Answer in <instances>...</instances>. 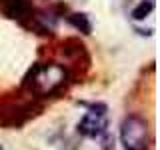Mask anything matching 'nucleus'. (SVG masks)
Returning <instances> with one entry per match:
<instances>
[{
	"label": "nucleus",
	"instance_id": "obj_1",
	"mask_svg": "<svg viewBox=\"0 0 160 150\" xmlns=\"http://www.w3.org/2000/svg\"><path fill=\"white\" fill-rule=\"evenodd\" d=\"M70 72L58 62H38L24 76L22 88L34 98H50L66 86Z\"/></svg>",
	"mask_w": 160,
	"mask_h": 150
},
{
	"label": "nucleus",
	"instance_id": "obj_2",
	"mask_svg": "<svg viewBox=\"0 0 160 150\" xmlns=\"http://www.w3.org/2000/svg\"><path fill=\"white\" fill-rule=\"evenodd\" d=\"M120 142L124 150H148L150 144V130L148 122L138 114L124 116L120 124Z\"/></svg>",
	"mask_w": 160,
	"mask_h": 150
},
{
	"label": "nucleus",
	"instance_id": "obj_3",
	"mask_svg": "<svg viewBox=\"0 0 160 150\" xmlns=\"http://www.w3.org/2000/svg\"><path fill=\"white\" fill-rule=\"evenodd\" d=\"M78 132L88 138H100L104 132H108V118L104 104H92L90 110L80 118Z\"/></svg>",
	"mask_w": 160,
	"mask_h": 150
},
{
	"label": "nucleus",
	"instance_id": "obj_4",
	"mask_svg": "<svg viewBox=\"0 0 160 150\" xmlns=\"http://www.w3.org/2000/svg\"><path fill=\"white\" fill-rule=\"evenodd\" d=\"M30 96V94H28ZM34 96H30L28 100H16V104H8L2 112V122L8 126H20L24 120H28L34 114Z\"/></svg>",
	"mask_w": 160,
	"mask_h": 150
},
{
	"label": "nucleus",
	"instance_id": "obj_5",
	"mask_svg": "<svg viewBox=\"0 0 160 150\" xmlns=\"http://www.w3.org/2000/svg\"><path fill=\"white\" fill-rule=\"evenodd\" d=\"M68 22L72 24L76 30L84 32V34H88L90 28H92V26H90V20H88L86 14H78V12H76V14H70V16H68Z\"/></svg>",
	"mask_w": 160,
	"mask_h": 150
},
{
	"label": "nucleus",
	"instance_id": "obj_6",
	"mask_svg": "<svg viewBox=\"0 0 160 150\" xmlns=\"http://www.w3.org/2000/svg\"><path fill=\"white\" fill-rule=\"evenodd\" d=\"M154 8V0H142V2H138V6L132 10V18L134 20H142L146 18L150 12H152Z\"/></svg>",
	"mask_w": 160,
	"mask_h": 150
},
{
	"label": "nucleus",
	"instance_id": "obj_7",
	"mask_svg": "<svg viewBox=\"0 0 160 150\" xmlns=\"http://www.w3.org/2000/svg\"><path fill=\"white\" fill-rule=\"evenodd\" d=\"M100 138H102V150H114V138L108 132H104Z\"/></svg>",
	"mask_w": 160,
	"mask_h": 150
}]
</instances>
